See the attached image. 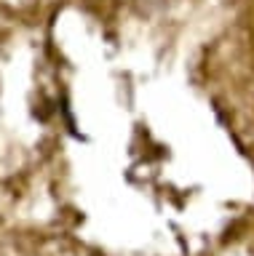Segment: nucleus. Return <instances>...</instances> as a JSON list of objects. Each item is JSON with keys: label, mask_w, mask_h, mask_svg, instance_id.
Returning <instances> with one entry per match:
<instances>
[{"label": "nucleus", "mask_w": 254, "mask_h": 256, "mask_svg": "<svg viewBox=\"0 0 254 256\" xmlns=\"http://www.w3.org/2000/svg\"><path fill=\"white\" fill-rule=\"evenodd\" d=\"M59 115L65 118V126H67V131L75 136V139H83L81 136V131L75 128V118H73V107H70V96H67V91H62V96H59Z\"/></svg>", "instance_id": "f257e3e1"}, {"label": "nucleus", "mask_w": 254, "mask_h": 256, "mask_svg": "<svg viewBox=\"0 0 254 256\" xmlns=\"http://www.w3.org/2000/svg\"><path fill=\"white\" fill-rule=\"evenodd\" d=\"M134 3L139 6L142 14H153V11H158V8L166 3V0H134Z\"/></svg>", "instance_id": "f03ea898"}]
</instances>
